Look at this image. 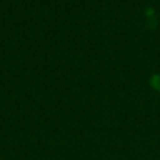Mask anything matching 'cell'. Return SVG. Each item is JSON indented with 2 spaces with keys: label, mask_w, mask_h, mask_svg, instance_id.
Listing matches in <instances>:
<instances>
[{
  "label": "cell",
  "mask_w": 160,
  "mask_h": 160,
  "mask_svg": "<svg viewBox=\"0 0 160 160\" xmlns=\"http://www.w3.org/2000/svg\"><path fill=\"white\" fill-rule=\"evenodd\" d=\"M150 84H152V87L155 88V90L160 91V75L159 73L152 75V78H150Z\"/></svg>",
  "instance_id": "cell-1"
}]
</instances>
